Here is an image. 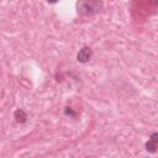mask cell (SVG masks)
<instances>
[{
  "mask_svg": "<svg viewBox=\"0 0 158 158\" xmlns=\"http://www.w3.org/2000/svg\"><path fill=\"white\" fill-rule=\"evenodd\" d=\"M103 9L100 0H79L77 3V13L82 16L95 15Z\"/></svg>",
  "mask_w": 158,
  "mask_h": 158,
  "instance_id": "cell-1",
  "label": "cell"
},
{
  "mask_svg": "<svg viewBox=\"0 0 158 158\" xmlns=\"http://www.w3.org/2000/svg\"><path fill=\"white\" fill-rule=\"evenodd\" d=\"M93 57V50L90 47H83L79 50L78 54H77V59L80 63H86L90 58Z\"/></svg>",
  "mask_w": 158,
  "mask_h": 158,
  "instance_id": "cell-2",
  "label": "cell"
},
{
  "mask_svg": "<svg viewBox=\"0 0 158 158\" xmlns=\"http://www.w3.org/2000/svg\"><path fill=\"white\" fill-rule=\"evenodd\" d=\"M14 119H15L16 122H19V123H25V122L27 121V115H26V112H25L24 110L17 109V110L14 112Z\"/></svg>",
  "mask_w": 158,
  "mask_h": 158,
  "instance_id": "cell-3",
  "label": "cell"
},
{
  "mask_svg": "<svg viewBox=\"0 0 158 158\" xmlns=\"http://www.w3.org/2000/svg\"><path fill=\"white\" fill-rule=\"evenodd\" d=\"M145 147H146V151H147V152H149V153H156V152H157V147H158V145H157L154 141H152V140L149 138V141H148V142H146Z\"/></svg>",
  "mask_w": 158,
  "mask_h": 158,
  "instance_id": "cell-4",
  "label": "cell"
},
{
  "mask_svg": "<svg viewBox=\"0 0 158 158\" xmlns=\"http://www.w3.org/2000/svg\"><path fill=\"white\" fill-rule=\"evenodd\" d=\"M64 114L67 115V116H77V112L72 109V108H66V110H64Z\"/></svg>",
  "mask_w": 158,
  "mask_h": 158,
  "instance_id": "cell-5",
  "label": "cell"
},
{
  "mask_svg": "<svg viewBox=\"0 0 158 158\" xmlns=\"http://www.w3.org/2000/svg\"><path fill=\"white\" fill-rule=\"evenodd\" d=\"M149 138H151L152 141H154V142L158 145V132H154V134H152Z\"/></svg>",
  "mask_w": 158,
  "mask_h": 158,
  "instance_id": "cell-6",
  "label": "cell"
},
{
  "mask_svg": "<svg viewBox=\"0 0 158 158\" xmlns=\"http://www.w3.org/2000/svg\"><path fill=\"white\" fill-rule=\"evenodd\" d=\"M47 2L50 3V4H54V3H57L58 0H47Z\"/></svg>",
  "mask_w": 158,
  "mask_h": 158,
  "instance_id": "cell-7",
  "label": "cell"
}]
</instances>
